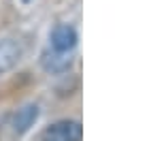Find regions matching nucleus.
I'll return each instance as SVG.
<instances>
[{
	"mask_svg": "<svg viewBox=\"0 0 147 141\" xmlns=\"http://www.w3.org/2000/svg\"><path fill=\"white\" fill-rule=\"evenodd\" d=\"M81 124L75 120H62L55 122L49 128H45L40 141H79L81 139Z\"/></svg>",
	"mask_w": 147,
	"mask_h": 141,
	"instance_id": "1",
	"label": "nucleus"
},
{
	"mask_svg": "<svg viewBox=\"0 0 147 141\" xmlns=\"http://www.w3.org/2000/svg\"><path fill=\"white\" fill-rule=\"evenodd\" d=\"M77 45V32L66 24H60L51 32V47L55 52H70Z\"/></svg>",
	"mask_w": 147,
	"mask_h": 141,
	"instance_id": "2",
	"label": "nucleus"
},
{
	"mask_svg": "<svg viewBox=\"0 0 147 141\" xmlns=\"http://www.w3.org/2000/svg\"><path fill=\"white\" fill-rule=\"evenodd\" d=\"M19 60H22V45L11 39L0 41V75L11 70Z\"/></svg>",
	"mask_w": 147,
	"mask_h": 141,
	"instance_id": "3",
	"label": "nucleus"
},
{
	"mask_svg": "<svg viewBox=\"0 0 147 141\" xmlns=\"http://www.w3.org/2000/svg\"><path fill=\"white\" fill-rule=\"evenodd\" d=\"M40 64L47 73H64L70 68L73 60L66 56V52H45L40 58Z\"/></svg>",
	"mask_w": 147,
	"mask_h": 141,
	"instance_id": "4",
	"label": "nucleus"
},
{
	"mask_svg": "<svg viewBox=\"0 0 147 141\" xmlns=\"http://www.w3.org/2000/svg\"><path fill=\"white\" fill-rule=\"evenodd\" d=\"M36 118H38V107L36 105H26V107H22L13 115V130L17 135L28 133L30 126L36 122Z\"/></svg>",
	"mask_w": 147,
	"mask_h": 141,
	"instance_id": "5",
	"label": "nucleus"
}]
</instances>
